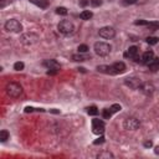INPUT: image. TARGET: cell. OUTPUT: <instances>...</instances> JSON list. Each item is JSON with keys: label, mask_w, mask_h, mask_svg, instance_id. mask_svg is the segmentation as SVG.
Returning <instances> with one entry per match:
<instances>
[{"label": "cell", "mask_w": 159, "mask_h": 159, "mask_svg": "<svg viewBox=\"0 0 159 159\" xmlns=\"http://www.w3.org/2000/svg\"><path fill=\"white\" fill-rule=\"evenodd\" d=\"M97 71H98V72H103V73H108V75H114L112 66H106V65L98 66L97 67Z\"/></svg>", "instance_id": "cell-13"}, {"label": "cell", "mask_w": 159, "mask_h": 159, "mask_svg": "<svg viewBox=\"0 0 159 159\" xmlns=\"http://www.w3.org/2000/svg\"><path fill=\"white\" fill-rule=\"evenodd\" d=\"M92 16H93V14H92V11H90V10H83V11L80 14V18L82 20H90Z\"/></svg>", "instance_id": "cell-16"}, {"label": "cell", "mask_w": 159, "mask_h": 159, "mask_svg": "<svg viewBox=\"0 0 159 159\" xmlns=\"http://www.w3.org/2000/svg\"><path fill=\"white\" fill-rule=\"evenodd\" d=\"M56 13L59 15H67V13H69V11H67L66 8H63V6H60V8L56 9Z\"/></svg>", "instance_id": "cell-24"}, {"label": "cell", "mask_w": 159, "mask_h": 159, "mask_svg": "<svg viewBox=\"0 0 159 159\" xmlns=\"http://www.w3.org/2000/svg\"><path fill=\"white\" fill-rule=\"evenodd\" d=\"M100 36L103 39H113L114 36H116V30L113 28H111V26H104V28H101L100 29Z\"/></svg>", "instance_id": "cell-5"}, {"label": "cell", "mask_w": 159, "mask_h": 159, "mask_svg": "<svg viewBox=\"0 0 159 159\" xmlns=\"http://www.w3.org/2000/svg\"><path fill=\"white\" fill-rule=\"evenodd\" d=\"M112 69L114 75H118V73H123L126 71V65L123 62H116L112 65Z\"/></svg>", "instance_id": "cell-12"}, {"label": "cell", "mask_w": 159, "mask_h": 159, "mask_svg": "<svg viewBox=\"0 0 159 159\" xmlns=\"http://www.w3.org/2000/svg\"><path fill=\"white\" fill-rule=\"evenodd\" d=\"M127 4H134V3H137V0H126Z\"/></svg>", "instance_id": "cell-37"}, {"label": "cell", "mask_w": 159, "mask_h": 159, "mask_svg": "<svg viewBox=\"0 0 159 159\" xmlns=\"http://www.w3.org/2000/svg\"><path fill=\"white\" fill-rule=\"evenodd\" d=\"M38 40H39V36L32 32H28L21 36V42L24 45H34V44L38 42Z\"/></svg>", "instance_id": "cell-6"}, {"label": "cell", "mask_w": 159, "mask_h": 159, "mask_svg": "<svg viewBox=\"0 0 159 159\" xmlns=\"http://www.w3.org/2000/svg\"><path fill=\"white\" fill-rule=\"evenodd\" d=\"M32 111H34L32 107H26L25 108V112H32Z\"/></svg>", "instance_id": "cell-36"}, {"label": "cell", "mask_w": 159, "mask_h": 159, "mask_svg": "<svg viewBox=\"0 0 159 159\" xmlns=\"http://www.w3.org/2000/svg\"><path fill=\"white\" fill-rule=\"evenodd\" d=\"M126 84H127V86H129L131 88L137 90V88H141L142 82H141V80L134 79V77H131V79H127L126 80Z\"/></svg>", "instance_id": "cell-9"}, {"label": "cell", "mask_w": 159, "mask_h": 159, "mask_svg": "<svg viewBox=\"0 0 159 159\" xmlns=\"http://www.w3.org/2000/svg\"><path fill=\"white\" fill-rule=\"evenodd\" d=\"M139 127V121L136 118H127L124 122V128L128 131H136Z\"/></svg>", "instance_id": "cell-8"}, {"label": "cell", "mask_w": 159, "mask_h": 159, "mask_svg": "<svg viewBox=\"0 0 159 159\" xmlns=\"http://www.w3.org/2000/svg\"><path fill=\"white\" fill-rule=\"evenodd\" d=\"M90 1H87V0H81L80 1V4H81V6H86L87 4H88Z\"/></svg>", "instance_id": "cell-35"}, {"label": "cell", "mask_w": 159, "mask_h": 159, "mask_svg": "<svg viewBox=\"0 0 159 159\" xmlns=\"http://www.w3.org/2000/svg\"><path fill=\"white\" fill-rule=\"evenodd\" d=\"M57 29H59V31L61 34H63V35H69V34L73 32V30H75V26H73V24L70 21V20H62V21L59 22V25H57Z\"/></svg>", "instance_id": "cell-4"}, {"label": "cell", "mask_w": 159, "mask_h": 159, "mask_svg": "<svg viewBox=\"0 0 159 159\" xmlns=\"http://www.w3.org/2000/svg\"><path fill=\"white\" fill-rule=\"evenodd\" d=\"M44 66H46L49 70H60V63L56 60H45Z\"/></svg>", "instance_id": "cell-11"}, {"label": "cell", "mask_w": 159, "mask_h": 159, "mask_svg": "<svg viewBox=\"0 0 159 159\" xmlns=\"http://www.w3.org/2000/svg\"><path fill=\"white\" fill-rule=\"evenodd\" d=\"M94 52L97 53L98 56H108L111 52V46L108 45L107 42L103 41H98L94 44Z\"/></svg>", "instance_id": "cell-2"}, {"label": "cell", "mask_w": 159, "mask_h": 159, "mask_svg": "<svg viewBox=\"0 0 159 159\" xmlns=\"http://www.w3.org/2000/svg\"><path fill=\"white\" fill-rule=\"evenodd\" d=\"M111 111L114 113V112H118V111H121V106L119 104H113L112 107H111Z\"/></svg>", "instance_id": "cell-29"}, {"label": "cell", "mask_w": 159, "mask_h": 159, "mask_svg": "<svg viewBox=\"0 0 159 159\" xmlns=\"http://www.w3.org/2000/svg\"><path fill=\"white\" fill-rule=\"evenodd\" d=\"M90 3H91V5L92 6H100L101 4H102L101 0H90Z\"/></svg>", "instance_id": "cell-28"}, {"label": "cell", "mask_w": 159, "mask_h": 159, "mask_svg": "<svg viewBox=\"0 0 159 159\" xmlns=\"http://www.w3.org/2000/svg\"><path fill=\"white\" fill-rule=\"evenodd\" d=\"M134 24H136V25H145V26H147L148 25V21H145V20H137Z\"/></svg>", "instance_id": "cell-30"}, {"label": "cell", "mask_w": 159, "mask_h": 159, "mask_svg": "<svg viewBox=\"0 0 159 159\" xmlns=\"http://www.w3.org/2000/svg\"><path fill=\"white\" fill-rule=\"evenodd\" d=\"M154 152H155V154H159V145H158L157 148H155V150H154Z\"/></svg>", "instance_id": "cell-38"}, {"label": "cell", "mask_w": 159, "mask_h": 159, "mask_svg": "<svg viewBox=\"0 0 159 159\" xmlns=\"http://www.w3.org/2000/svg\"><path fill=\"white\" fill-rule=\"evenodd\" d=\"M87 51H88V46H87V45H80L79 46V52L80 53H84Z\"/></svg>", "instance_id": "cell-27"}, {"label": "cell", "mask_w": 159, "mask_h": 159, "mask_svg": "<svg viewBox=\"0 0 159 159\" xmlns=\"http://www.w3.org/2000/svg\"><path fill=\"white\" fill-rule=\"evenodd\" d=\"M57 71H59V70H49V71H47V75H56Z\"/></svg>", "instance_id": "cell-33"}, {"label": "cell", "mask_w": 159, "mask_h": 159, "mask_svg": "<svg viewBox=\"0 0 159 159\" xmlns=\"http://www.w3.org/2000/svg\"><path fill=\"white\" fill-rule=\"evenodd\" d=\"M9 137H10V134H9L8 131H1L0 132V141L1 142H6L9 139Z\"/></svg>", "instance_id": "cell-19"}, {"label": "cell", "mask_w": 159, "mask_h": 159, "mask_svg": "<svg viewBox=\"0 0 159 159\" xmlns=\"http://www.w3.org/2000/svg\"><path fill=\"white\" fill-rule=\"evenodd\" d=\"M154 59V53L152 52V51H147V52H144L143 53V57H142V60H143V62L144 63H150L152 62V60Z\"/></svg>", "instance_id": "cell-15"}, {"label": "cell", "mask_w": 159, "mask_h": 159, "mask_svg": "<svg viewBox=\"0 0 159 159\" xmlns=\"http://www.w3.org/2000/svg\"><path fill=\"white\" fill-rule=\"evenodd\" d=\"M30 1H31L34 5L39 6V8H41V9H46L47 6H49V0H30Z\"/></svg>", "instance_id": "cell-14"}, {"label": "cell", "mask_w": 159, "mask_h": 159, "mask_svg": "<svg viewBox=\"0 0 159 159\" xmlns=\"http://www.w3.org/2000/svg\"><path fill=\"white\" fill-rule=\"evenodd\" d=\"M87 113L91 114V116H96V114H98V110H97L96 106H91L87 108Z\"/></svg>", "instance_id": "cell-21"}, {"label": "cell", "mask_w": 159, "mask_h": 159, "mask_svg": "<svg viewBox=\"0 0 159 159\" xmlns=\"http://www.w3.org/2000/svg\"><path fill=\"white\" fill-rule=\"evenodd\" d=\"M148 29H150V30H158L159 29V21H150V22H148Z\"/></svg>", "instance_id": "cell-22"}, {"label": "cell", "mask_w": 159, "mask_h": 159, "mask_svg": "<svg viewBox=\"0 0 159 159\" xmlns=\"http://www.w3.org/2000/svg\"><path fill=\"white\" fill-rule=\"evenodd\" d=\"M141 90L143 91L144 93H152L153 92V86H152V84H148V83H145V84H142L141 86Z\"/></svg>", "instance_id": "cell-18"}, {"label": "cell", "mask_w": 159, "mask_h": 159, "mask_svg": "<svg viewBox=\"0 0 159 159\" xmlns=\"http://www.w3.org/2000/svg\"><path fill=\"white\" fill-rule=\"evenodd\" d=\"M103 142H104V138H103V137H100L97 141H94V144H96V145H97V144H102Z\"/></svg>", "instance_id": "cell-31"}, {"label": "cell", "mask_w": 159, "mask_h": 159, "mask_svg": "<svg viewBox=\"0 0 159 159\" xmlns=\"http://www.w3.org/2000/svg\"><path fill=\"white\" fill-rule=\"evenodd\" d=\"M148 66H149V69L152 71H157L159 69V59H158V57H157V59H153L150 63H148Z\"/></svg>", "instance_id": "cell-17"}, {"label": "cell", "mask_w": 159, "mask_h": 159, "mask_svg": "<svg viewBox=\"0 0 159 159\" xmlns=\"http://www.w3.org/2000/svg\"><path fill=\"white\" fill-rule=\"evenodd\" d=\"M102 114H103L104 118H110V117L113 114V112L111 111V108H106V110H103V113H102Z\"/></svg>", "instance_id": "cell-25"}, {"label": "cell", "mask_w": 159, "mask_h": 159, "mask_svg": "<svg viewBox=\"0 0 159 159\" xmlns=\"http://www.w3.org/2000/svg\"><path fill=\"white\" fill-rule=\"evenodd\" d=\"M147 42L149 44V45H155V44L159 42V38H155V36H149V38H147Z\"/></svg>", "instance_id": "cell-23"}, {"label": "cell", "mask_w": 159, "mask_h": 159, "mask_svg": "<svg viewBox=\"0 0 159 159\" xmlns=\"http://www.w3.org/2000/svg\"><path fill=\"white\" fill-rule=\"evenodd\" d=\"M72 59H73V61H77V62H82L84 60H88V56H83L80 53V55H73Z\"/></svg>", "instance_id": "cell-20"}, {"label": "cell", "mask_w": 159, "mask_h": 159, "mask_svg": "<svg viewBox=\"0 0 159 159\" xmlns=\"http://www.w3.org/2000/svg\"><path fill=\"white\" fill-rule=\"evenodd\" d=\"M24 62H16L15 65H14V70H16V71H21V70H24Z\"/></svg>", "instance_id": "cell-26"}, {"label": "cell", "mask_w": 159, "mask_h": 159, "mask_svg": "<svg viewBox=\"0 0 159 159\" xmlns=\"http://www.w3.org/2000/svg\"><path fill=\"white\" fill-rule=\"evenodd\" d=\"M5 30L9 32H15L18 34L22 30V25L20 24V21H18L16 19H10L5 22Z\"/></svg>", "instance_id": "cell-3"}, {"label": "cell", "mask_w": 159, "mask_h": 159, "mask_svg": "<svg viewBox=\"0 0 159 159\" xmlns=\"http://www.w3.org/2000/svg\"><path fill=\"white\" fill-rule=\"evenodd\" d=\"M98 157L100 158H102V157H108V158H110V157H113V155L111 154V153H103V154H100Z\"/></svg>", "instance_id": "cell-34"}, {"label": "cell", "mask_w": 159, "mask_h": 159, "mask_svg": "<svg viewBox=\"0 0 159 159\" xmlns=\"http://www.w3.org/2000/svg\"><path fill=\"white\" fill-rule=\"evenodd\" d=\"M126 56H128L129 59H133L134 61H139V57H138V49L136 46H132V47H129L128 49V51H127V53H126Z\"/></svg>", "instance_id": "cell-10"}, {"label": "cell", "mask_w": 159, "mask_h": 159, "mask_svg": "<svg viewBox=\"0 0 159 159\" xmlns=\"http://www.w3.org/2000/svg\"><path fill=\"white\" fill-rule=\"evenodd\" d=\"M92 129H93V133L102 134L104 132V123L101 119L94 118V119H92Z\"/></svg>", "instance_id": "cell-7"}, {"label": "cell", "mask_w": 159, "mask_h": 159, "mask_svg": "<svg viewBox=\"0 0 159 159\" xmlns=\"http://www.w3.org/2000/svg\"><path fill=\"white\" fill-rule=\"evenodd\" d=\"M6 93L13 98H18L22 94V87L16 82H10L6 86Z\"/></svg>", "instance_id": "cell-1"}, {"label": "cell", "mask_w": 159, "mask_h": 159, "mask_svg": "<svg viewBox=\"0 0 159 159\" xmlns=\"http://www.w3.org/2000/svg\"><path fill=\"white\" fill-rule=\"evenodd\" d=\"M152 144H153V143H152L150 141H147V142H144V147H145V148H150V147H152Z\"/></svg>", "instance_id": "cell-32"}]
</instances>
